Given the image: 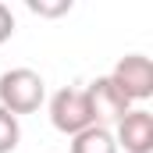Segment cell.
Instances as JSON below:
<instances>
[{"label":"cell","instance_id":"5b68a950","mask_svg":"<svg viewBox=\"0 0 153 153\" xmlns=\"http://www.w3.org/2000/svg\"><path fill=\"white\" fill-rule=\"evenodd\" d=\"M114 143L125 153H153V114L146 107H132L117 121Z\"/></svg>","mask_w":153,"mask_h":153},{"label":"cell","instance_id":"7a4b0ae2","mask_svg":"<svg viewBox=\"0 0 153 153\" xmlns=\"http://www.w3.org/2000/svg\"><path fill=\"white\" fill-rule=\"evenodd\" d=\"M50 125L61 132V135H78L85 128H93V111H89V100H85V89L75 85H64L50 96Z\"/></svg>","mask_w":153,"mask_h":153},{"label":"cell","instance_id":"9c48e42d","mask_svg":"<svg viewBox=\"0 0 153 153\" xmlns=\"http://www.w3.org/2000/svg\"><path fill=\"white\" fill-rule=\"evenodd\" d=\"M11 36H14V14L7 4H0V43H7Z\"/></svg>","mask_w":153,"mask_h":153},{"label":"cell","instance_id":"52a82bcc","mask_svg":"<svg viewBox=\"0 0 153 153\" xmlns=\"http://www.w3.org/2000/svg\"><path fill=\"white\" fill-rule=\"evenodd\" d=\"M18 139H22L18 117L7 114V111L0 107V153H14V150H18Z\"/></svg>","mask_w":153,"mask_h":153},{"label":"cell","instance_id":"ba28073f","mask_svg":"<svg viewBox=\"0 0 153 153\" xmlns=\"http://www.w3.org/2000/svg\"><path fill=\"white\" fill-rule=\"evenodd\" d=\"M29 11H32V14H43V18H57V14H68V11H71V0H57V4L29 0Z\"/></svg>","mask_w":153,"mask_h":153},{"label":"cell","instance_id":"277c9868","mask_svg":"<svg viewBox=\"0 0 153 153\" xmlns=\"http://www.w3.org/2000/svg\"><path fill=\"white\" fill-rule=\"evenodd\" d=\"M85 100H89L93 121H96L100 128H107V125H117L121 117L132 111V103L125 100V93H121V89H117V85H114L107 75L93 78V82L85 85Z\"/></svg>","mask_w":153,"mask_h":153},{"label":"cell","instance_id":"6da1fadb","mask_svg":"<svg viewBox=\"0 0 153 153\" xmlns=\"http://www.w3.org/2000/svg\"><path fill=\"white\" fill-rule=\"evenodd\" d=\"M46 100V82L32 68H11L0 75V107L7 114H36Z\"/></svg>","mask_w":153,"mask_h":153},{"label":"cell","instance_id":"3957f363","mask_svg":"<svg viewBox=\"0 0 153 153\" xmlns=\"http://www.w3.org/2000/svg\"><path fill=\"white\" fill-rule=\"evenodd\" d=\"M107 78L125 93L128 103H146L153 96V64H150V57H143V53H125Z\"/></svg>","mask_w":153,"mask_h":153},{"label":"cell","instance_id":"8992f818","mask_svg":"<svg viewBox=\"0 0 153 153\" xmlns=\"http://www.w3.org/2000/svg\"><path fill=\"white\" fill-rule=\"evenodd\" d=\"M71 153H117L114 132L93 125V128H85V132L71 135Z\"/></svg>","mask_w":153,"mask_h":153}]
</instances>
